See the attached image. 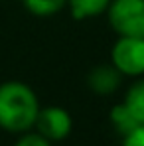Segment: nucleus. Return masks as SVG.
<instances>
[{"label": "nucleus", "instance_id": "obj_1", "mask_svg": "<svg viewBox=\"0 0 144 146\" xmlns=\"http://www.w3.org/2000/svg\"><path fill=\"white\" fill-rule=\"evenodd\" d=\"M40 101L34 89L22 81L0 85V128L8 132H28L38 119Z\"/></svg>", "mask_w": 144, "mask_h": 146}, {"label": "nucleus", "instance_id": "obj_2", "mask_svg": "<svg viewBox=\"0 0 144 146\" xmlns=\"http://www.w3.org/2000/svg\"><path fill=\"white\" fill-rule=\"evenodd\" d=\"M107 14L119 36L144 38V0H111Z\"/></svg>", "mask_w": 144, "mask_h": 146}, {"label": "nucleus", "instance_id": "obj_3", "mask_svg": "<svg viewBox=\"0 0 144 146\" xmlns=\"http://www.w3.org/2000/svg\"><path fill=\"white\" fill-rule=\"evenodd\" d=\"M111 63L120 75L142 77L144 75V38L119 36L111 49Z\"/></svg>", "mask_w": 144, "mask_h": 146}, {"label": "nucleus", "instance_id": "obj_4", "mask_svg": "<svg viewBox=\"0 0 144 146\" xmlns=\"http://www.w3.org/2000/svg\"><path fill=\"white\" fill-rule=\"evenodd\" d=\"M34 126H38V132L44 138H48L49 142H55L69 136L73 128V119L69 111L63 107H46L40 109Z\"/></svg>", "mask_w": 144, "mask_h": 146}, {"label": "nucleus", "instance_id": "obj_5", "mask_svg": "<svg viewBox=\"0 0 144 146\" xmlns=\"http://www.w3.org/2000/svg\"><path fill=\"white\" fill-rule=\"evenodd\" d=\"M122 75L117 71L113 63H103L93 67L87 75V85L97 95H113L120 85Z\"/></svg>", "mask_w": 144, "mask_h": 146}, {"label": "nucleus", "instance_id": "obj_6", "mask_svg": "<svg viewBox=\"0 0 144 146\" xmlns=\"http://www.w3.org/2000/svg\"><path fill=\"white\" fill-rule=\"evenodd\" d=\"M122 105L128 109V113L138 124H144V77H140L128 87Z\"/></svg>", "mask_w": 144, "mask_h": 146}, {"label": "nucleus", "instance_id": "obj_7", "mask_svg": "<svg viewBox=\"0 0 144 146\" xmlns=\"http://www.w3.org/2000/svg\"><path fill=\"white\" fill-rule=\"evenodd\" d=\"M67 4L75 20H87L107 12L111 0H67Z\"/></svg>", "mask_w": 144, "mask_h": 146}, {"label": "nucleus", "instance_id": "obj_8", "mask_svg": "<svg viewBox=\"0 0 144 146\" xmlns=\"http://www.w3.org/2000/svg\"><path fill=\"white\" fill-rule=\"evenodd\" d=\"M24 2V8L38 16V18H48L57 14L63 6H67V0H22Z\"/></svg>", "mask_w": 144, "mask_h": 146}, {"label": "nucleus", "instance_id": "obj_9", "mask_svg": "<svg viewBox=\"0 0 144 146\" xmlns=\"http://www.w3.org/2000/svg\"><path fill=\"white\" fill-rule=\"evenodd\" d=\"M109 119H111V124L115 126V130L119 132V134H128L130 130H134L136 126H138V122L132 119V115L128 113V109L119 103V105H115L113 109H111V115H109Z\"/></svg>", "mask_w": 144, "mask_h": 146}, {"label": "nucleus", "instance_id": "obj_10", "mask_svg": "<svg viewBox=\"0 0 144 146\" xmlns=\"http://www.w3.org/2000/svg\"><path fill=\"white\" fill-rule=\"evenodd\" d=\"M14 146H51L48 138H44L40 132H26L24 136L18 138V142Z\"/></svg>", "mask_w": 144, "mask_h": 146}, {"label": "nucleus", "instance_id": "obj_11", "mask_svg": "<svg viewBox=\"0 0 144 146\" xmlns=\"http://www.w3.org/2000/svg\"><path fill=\"white\" fill-rule=\"evenodd\" d=\"M122 146H144V124H138L134 130L122 136Z\"/></svg>", "mask_w": 144, "mask_h": 146}]
</instances>
